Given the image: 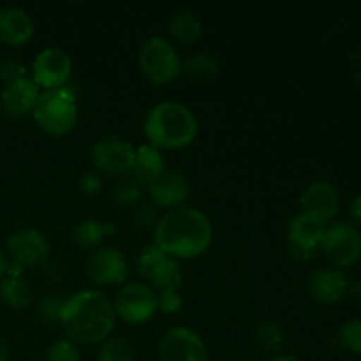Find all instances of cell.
<instances>
[{"instance_id": "17", "label": "cell", "mask_w": 361, "mask_h": 361, "mask_svg": "<svg viewBox=\"0 0 361 361\" xmlns=\"http://www.w3.org/2000/svg\"><path fill=\"white\" fill-rule=\"evenodd\" d=\"M307 289L314 302L321 305H334L349 293V279L342 270L319 268L309 275Z\"/></svg>"}, {"instance_id": "16", "label": "cell", "mask_w": 361, "mask_h": 361, "mask_svg": "<svg viewBox=\"0 0 361 361\" xmlns=\"http://www.w3.org/2000/svg\"><path fill=\"white\" fill-rule=\"evenodd\" d=\"M148 197L157 208L166 212L183 207L190 196V183L182 173L166 168L157 178L148 183Z\"/></svg>"}, {"instance_id": "31", "label": "cell", "mask_w": 361, "mask_h": 361, "mask_svg": "<svg viewBox=\"0 0 361 361\" xmlns=\"http://www.w3.org/2000/svg\"><path fill=\"white\" fill-rule=\"evenodd\" d=\"M133 222L140 229L155 228L157 221H155L154 208L148 207V204H136L133 212Z\"/></svg>"}, {"instance_id": "22", "label": "cell", "mask_w": 361, "mask_h": 361, "mask_svg": "<svg viewBox=\"0 0 361 361\" xmlns=\"http://www.w3.org/2000/svg\"><path fill=\"white\" fill-rule=\"evenodd\" d=\"M221 63L212 53H194L185 62H182V73L190 81L200 85H208L219 76Z\"/></svg>"}, {"instance_id": "24", "label": "cell", "mask_w": 361, "mask_h": 361, "mask_svg": "<svg viewBox=\"0 0 361 361\" xmlns=\"http://www.w3.org/2000/svg\"><path fill=\"white\" fill-rule=\"evenodd\" d=\"M108 224L95 221V219H85L78 222L73 229V240L76 247L83 250H95L102 243L104 236L108 235Z\"/></svg>"}, {"instance_id": "23", "label": "cell", "mask_w": 361, "mask_h": 361, "mask_svg": "<svg viewBox=\"0 0 361 361\" xmlns=\"http://www.w3.org/2000/svg\"><path fill=\"white\" fill-rule=\"evenodd\" d=\"M0 300L9 309L21 310L34 302V291L21 275H6L0 282Z\"/></svg>"}, {"instance_id": "2", "label": "cell", "mask_w": 361, "mask_h": 361, "mask_svg": "<svg viewBox=\"0 0 361 361\" xmlns=\"http://www.w3.org/2000/svg\"><path fill=\"white\" fill-rule=\"evenodd\" d=\"M214 238V228L197 208L180 207L162 215L154 228V245L176 261L203 256Z\"/></svg>"}, {"instance_id": "1", "label": "cell", "mask_w": 361, "mask_h": 361, "mask_svg": "<svg viewBox=\"0 0 361 361\" xmlns=\"http://www.w3.org/2000/svg\"><path fill=\"white\" fill-rule=\"evenodd\" d=\"M59 324L76 345H95L111 337L116 314L104 293L81 289L63 300Z\"/></svg>"}, {"instance_id": "26", "label": "cell", "mask_w": 361, "mask_h": 361, "mask_svg": "<svg viewBox=\"0 0 361 361\" xmlns=\"http://www.w3.org/2000/svg\"><path fill=\"white\" fill-rule=\"evenodd\" d=\"M254 338H256L257 345L264 351L279 353L284 345L286 335L281 324L275 323V321H261L254 330Z\"/></svg>"}, {"instance_id": "10", "label": "cell", "mask_w": 361, "mask_h": 361, "mask_svg": "<svg viewBox=\"0 0 361 361\" xmlns=\"http://www.w3.org/2000/svg\"><path fill=\"white\" fill-rule=\"evenodd\" d=\"M73 74V60L60 48H44L32 62V81L41 90L63 88Z\"/></svg>"}, {"instance_id": "12", "label": "cell", "mask_w": 361, "mask_h": 361, "mask_svg": "<svg viewBox=\"0 0 361 361\" xmlns=\"http://www.w3.org/2000/svg\"><path fill=\"white\" fill-rule=\"evenodd\" d=\"M49 250L48 238L37 229H18L7 238V256L21 270L42 267L48 261Z\"/></svg>"}, {"instance_id": "9", "label": "cell", "mask_w": 361, "mask_h": 361, "mask_svg": "<svg viewBox=\"0 0 361 361\" xmlns=\"http://www.w3.org/2000/svg\"><path fill=\"white\" fill-rule=\"evenodd\" d=\"M136 148L127 140L118 136L101 137L92 147L90 159L95 169L109 176L130 175Z\"/></svg>"}, {"instance_id": "29", "label": "cell", "mask_w": 361, "mask_h": 361, "mask_svg": "<svg viewBox=\"0 0 361 361\" xmlns=\"http://www.w3.org/2000/svg\"><path fill=\"white\" fill-rule=\"evenodd\" d=\"M140 196V183L133 178H122L113 189V201L120 207H136Z\"/></svg>"}, {"instance_id": "35", "label": "cell", "mask_w": 361, "mask_h": 361, "mask_svg": "<svg viewBox=\"0 0 361 361\" xmlns=\"http://www.w3.org/2000/svg\"><path fill=\"white\" fill-rule=\"evenodd\" d=\"M349 212H351L353 221H355L358 226H361V194H360V196H356L355 200H353Z\"/></svg>"}, {"instance_id": "8", "label": "cell", "mask_w": 361, "mask_h": 361, "mask_svg": "<svg viewBox=\"0 0 361 361\" xmlns=\"http://www.w3.org/2000/svg\"><path fill=\"white\" fill-rule=\"evenodd\" d=\"M319 250L335 268L355 267L361 257V233L349 222H335L324 229Z\"/></svg>"}, {"instance_id": "27", "label": "cell", "mask_w": 361, "mask_h": 361, "mask_svg": "<svg viewBox=\"0 0 361 361\" xmlns=\"http://www.w3.org/2000/svg\"><path fill=\"white\" fill-rule=\"evenodd\" d=\"M337 344L344 351L361 356V319L348 321L337 334Z\"/></svg>"}, {"instance_id": "37", "label": "cell", "mask_w": 361, "mask_h": 361, "mask_svg": "<svg viewBox=\"0 0 361 361\" xmlns=\"http://www.w3.org/2000/svg\"><path fill=\"white\" fill-rule=\"evenodd\" d=\"M349 293H351L358 302H361V279L360 281H356L353 286H349Z\"/></svg>"}, {"instance_id": "3", "label": "cell", "mask_w": 361, "mask_h": 361, "mask_svg": "<svg viewBox=\"0 0 361 361\" xmlns=\"http://www.w3.org/2000/svg\"><path fill=\"white\" fill-rule=\"evenodd\" d=\"M143 133L148 145L159 150H182L196 141L200 123L196 115L185 104L164 101L148 109L143 122Z\"/></svg>"}, {"instance_id": "7", "label": "cell", "mask_w": 361, "mask_h": 361, "mask_svg": "<svg viewBox=\"0 0 361 361\" xmlns=\"http://www.w3.org/2000/svg\"><path fill=\"white\" fill-rule=\"evenodd\" d=\"M116 319L130 326L148 323L159 312L157 293L145 282H129L118 289L113 300Z\"/></svg>"}, {"instance_id": "20", "label": "cell", "mask_w": 361, "mask_h": 361, "mask_svg": "<svg viewBox=\"0 0 361 361\" xmlns=\"http://www.w3.org/2000/svg\"><path fill=\"white\" fill-rule=\"evenodd\" d=\"M164 169V155H162V152L159 148L152 147L148 143L136 148V152H134L133 169H130V178L136 180L140 185L152 183Z\"/></svg>"}, {"instance_id": "34", "label": "cell", "mask_w": 361, "mask_h": 361, "mask_svg": "<svg viewBox=\"0 0 361 361\" xmlns=\"http://www.w3.org/2000/svg\"><path fill=\"white\" fill-rule=\"evenodd\" d=\"M102 180L97 173H85L80 178V190L83 194H88V196H94L101 190Z\"/></svg>"}, {"instance_id": "36", "label": "cell", "mask_w": 361, "mask_h": 361, "mask_svg": "<svg viewBox=\"0 0 361 361\" xmlns=\"http://www.w3.org/2000/svg\"><path fill=\"white\" fill-rule=\"evenodd\" d=\"M7 268H9V263H7L6 254H4L2 249H0V281L7 275Z\"/></svg>"}, {"instance_id": "5", "label": "cell", "mask_w": 361, "mask_h": 361, "mask_svg": "<svg viewBox=\"0 0 361 361\" xmlns=\"http://www.w3.org/2000/svg\"><path fill=\"white\" fill-rule=\"evenodd\" d=\"M137 63L147 81L157 87L173 83L182 74V60L178 53L171 46V42H168L161 35H154L141 44Z\"/></svg>"}, {"instance_id": "33", "label": "cell", "mask_w": 361, "mask_h": 361, "mask_svg": "<svg viewBox=\"0 0 361 361\" xmlns=\"http://www.w3.org/2000/svg\"><path fill=\"white\" fill-rule=\"evenodd\" d=\"M159 298V310L166 314H175L182 307V296L178 293H161Z\"/></svg>"}, {"instance_id": "32", "label": "cell", "mask_w": 361, "mask_h": 361, "mask_svg": "<svg viewBox=\"0 0 361 361\" xmlns=\"http://www.w3.org/2000/svg\"><path fill=\"white\" fill-rule=\"evenodd\" d=\"M0 78L6 83L27 78V67L21 62H18V60H6L4 63H0Z\"/></svg>"}, {"instance_id": "25", "label": "cell", "mask_w": 361, "mask_h": 361, "mask_svg": "<svg viewBox=\"0 0 361 361\" xmlns=\"http://www.w3.org/2000/svg\"><path fill=\"white\" fill-rule=\"evenodd\" d=\"M97 361H136V349L126 337H109L99 348Z\"/></svg>"}, {"instance_id": "4", "label": "cell", "mask_w": 361, "mask_h": 361, "mask_svg": "<svg viewBox=\"0 0 361 361\" xmlns=\"http://www.w3.org/2000/svg\"><path fill=\"white\" fill-rule=\"evenodd\" d=\"M39 129L51 136H66L76 127L80 109L76 95L67 87L55 90H41L32 111Z\"/></svg>"}, {"instance_id": "14", "label": "cell", "mask_w": 361, "mask_h": 361, "mask_svg": "<svg viewBox=\"0 0 361 361\" xmlns=\"http://www.w3.org/2000/svg\"><path fill=\"white\" fill-rule=\"evenodd\" d=\"M127 274H129V264L118 249L104 247V249L94 250L88 256L87 275L95 286H101V288L123 286Z\"/></svg>"}, {"instance_id": "15", "label": "cell", "mask_w": 361, "mask_h": 361, "mask_svg": "<svg viewBox=\"0 0 361 361\" xmlns=\"http://www.w3.org/2000/svg\"><path fill=\"white\" fill-rule=\"evenodd\" d=\"M300 214L326 224L337 217L341 210V196L330 182H314L300 196Z\"/></svg>"}, {"instance_id": "18", "label": "cell", "mask_w": 361, "mask_h": 361, "mask_svg": "<svg viewBox=\"0 0 361 361\" xmlns=\"http://www.w3.org/2000/svg\"><path fill=\"white\" fill-rule=\"evenodd\" d=\"M41 88L32 81V78H21V80L11 81L4 85L0 92V108L11 118H23L32 115L37 102Z\"/></svg>"}, {"instance_id": "39", "label": "cell", "mask_w": 361, "mask_h": 361, "mask_svg": "<svg viewBox=\"0 0 361 361\" xmlns=\"http://www.w3.org/2000/svg\"><path fill=\"white\" fill-rule=\"evenodd\" d=\"M270 361H302V360L291 355H275L274 358H270Z\"/></svg>"}, {"instance_id": "28", "label": "cell", "mask_w": 361, "mask_h": 361, "mask_svg": "<svg viewBox=\"0 0 361 361\" xmlns=\"http://www.w3.org/2000/svg\"><path fill=\"white\" fill-rule=\"evenodd\" d=\"M62 307L63 298H60L56 295H46L42 298H39V302L35 303V316L46 324L59 323Z\"/></svg>"}, {"instance_id": "19", "label": "cell", "mask_w": 361, "mask_h": 361, "mask_svg": "<svg viewBox=\"0 0 361 361\" xmlns=\"http://www.w3.org/2000/svg\"><path fill=\"white\" fill-rule=\"evenodd\" d=\"M34 20L20 7L0 9V42L9 48L25 46L34 37Z\"/></svg>"}, {"instance_id": "38", "label": "cell", "mask_w": 361, "mask_h": 361, "mask_svg": "<svg viewBox=\"0 0 361 361\" xmlns=\"http://www.w3.org/2000/svg\"><path fill=\"white\" fill-rule=\"evenodd\" d=\"M0 361H9V348L4 341H0Z\"/></svg>"}, {"instance_id": "13", "label": "cell", "mask_w": 361, "mask_h": 361, "mask_svg": "<svg viewBox=\"0 0 361 361\" xmlns=\"http://www.w3.org/2000/svg\"><path fill=\"white\" fill-rule=\"evenodd\" d=\"M324 224L298 214L288 224L289 254L298 263H307L316 256L324 236Z\"/></svg>"}, {"instance_id": "11", "label": "cell", "mask_w": 361, "mask_h": 361, "mask_svg": "<svg viewBox=\"0 0 361 361\" xmlns=\"http://www.w3.org/2000/svg\"><path fill=\"white\" fill-rule=\"evenodd\" d=\"M159 361H208V348L201 335L190 328H171L162 335Z\"/></svg>"}, {"instance_id": "30", "label": "cell", "mask_w": 361, "mask_h": 361, "mask_svg": "<svg viewBox=\"0 0 361 361\" xmlns=\"http://www.w3.org/2000/svg\"><path fill=\"white\" fill-rule=\"evenodd\" d=\"M46 361H81L80 349L69 338H60L48 348Z\"/></svg>"}, {"instance_id": "21", "label": "cell", "mask_w": 361, "mask_h": 361, "mask_svg": "<svg viewBox=\"0 0 361 361\" xmlns=\"http://www.w3.org/2000/svg\"><path fill=\"white\" fill-rule=\"evenodd\" d=\"M169 34L180 44L190 46L203 35V21L192 9H180L169 20Z\"/></svg>"}, {"instance_id": "6", "label": "cell", "mask_w": 361, "mask_h": 361, "mask_svg": "<svg viewBox=\"0 0 361 361\" xmlns=\"http://www.w3.org/2000/svg\"><path fill=\"white\" fill-rule=\"evenodd\" d=\"M136 271L147 286L157 295L161 293H178L183 284V271L180 261L166 256L159 247H145L136 257Z\"/></svg>"}]
</instances>
